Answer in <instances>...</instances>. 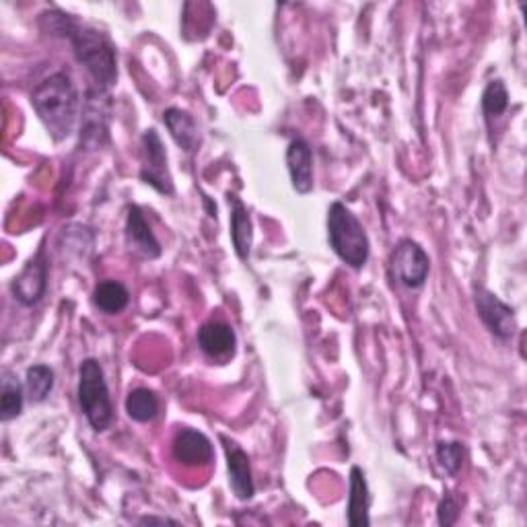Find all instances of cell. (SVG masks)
Listing matches in <instances>:
<instances>
[{
  "mask_svg": "<svg viewBox=\"0 0 527 527\" xmlns=\"http://www.w3.org/2000/svg\"><path fill=\"white\" fill-rule=\"evenodd\" d=\"M509 110V91L501 79L490 81L482 93V112L486 120L503 116Z\"/></svg>",
  "mask_w": 527,
  "mask_h": 527,
  "instance_id": "22",
  "label": "cell"
},
{
  "mask_svg": "<svg viewBox=\"0 0 527 527\" xmlns=\"http://www.w3.org/2000/svg\"><path fill=\"white\" fill-rule=\"evenodd\" d=\"M25 394V388L13 371L5 369L0 373V418H3V423L21 416Z\"/></svg>",
  "mask_w": 527,
  "mask_h": 527,
  "instance_id": "18",
  "label": "cell"
},
{
  "mask_svg": "<svg viewBox=\"0 0 527 527\" xmlns=\"http://www.w3.org/2000/svg\"><path fill=\"white\" fill-rule=\"evenodd\" d=\"M474 305L478 311V318L486 326V330L497 336L499 340H511L517 330L515 311L503 303L493 291L484 287L474 289Z\"/></svg>",
  "mask_w": 527,
  "mask_h": 527,
  "instance_id": "8",
  "label": "cell"
},
{
  "mask_svg": "<svg viewBox=\"0 0 527 527\" xmlns=\"http://www.w3.org/2000/svg\"><path fill=\"white\" fill-rule=\"evenodd\" d=\"M140 153H143V167H140V180L147 186L155 188L163 196H171L175 192L173 178L167 167V151L163 140L155 128L145 130L140 138Z\"/></svg>",
  "mask_w": 527,
  "mask_h": 527,
  "instance_id": "7",
  "label": "cell"
},
{
  "mask_svg": "<svg viewBox=\"0 0 527 527\" xmlns=\"http://www.w3.org/2000/svg\"><path fill=\"white\" fill-rule=\"evenodd\" d=\"M54 390V371L48 365H33L25 373V392L35 404L44 402Z\"/></svg>",
  "mask_w": 527,
  "mask_h": 527,
  "instance_id": "21",
  "label": "cell"
},
{
  "mask_svg": "<svg viewBox=\"0 0 527 527\" xmlns=\"http://www.w3.org/2000/svg\"><path fill=\"white\" fill-rule=\"evenodd\" d=\"M79 406L95 433L108 431L114 423V404L97 359H85L79 367Z\"/></svg>",
  "mask_w": 527,
  "mask_h": 527,
  "instance_id": "4",
  "label": "cell"
},
{
  "mask_svg": "<svg viewBox=\"0 0 527 527\" xmlns=\"http://www.w3.org/2000/svg\"><path fill=\"white\" fill-rule=\"evenodd\" d=\"M198 346L213 361H227L235 353L237 336L229 324L210 320L198 330Z\"/></svg>",
  "mask_w": 527,
  "mask_h": 527,
  "instance_id": "13",
  "label": "cell"
},
{
  "mask_svg": "<svg viewBox=\"0 0 527 527\" xmlns=\"http://www.w3.org/2000/svg\"><path fill=\"white\" fill-rule=\"evenodd\" d=\"M112 97L110 91L93 87L87 91L81 120V149L99 151L110 140Z\"/></svg>",
  "mask_w": 527,
  "mask_h": 527,
  "instance_id": "5",
  "label": "cell"
},
{
  "mask_svg": "<svg viewBox=\"0 0 527 527\" xmlns=\"http://www.w3.org/2000/svg\"><path fill=\"white\" fill-rule=\"evenodd\" d=\"M31 105L56 143L73 134L79 116V93L66 73H54L35 87Z\"/></svg>",
  "mask_w": 527,
  "mask_h": 527,
  "instance_id": "1",
  "label": "cell"
},
{
  "mask_svg": "<svg viewBox=\"0 0 527 527\" xmlns=\"http://www.w3.org/2000/svg\"><path fill=\"white\" fill-rule=\"evenodd\" d=\"M369 507H371V495H369V484L365 478V472L359 466H353L350 470V495H348V509H346V521L353 527L369 525Z\"/></svg>",
  "mask_w": 527,
  "mask_h": 527,
  "instance_id": "16",
  "label": "cell"
},
{
  "mask_svg": "<svg viewBox=\"0 0 527 527\" xmlns=\"http://www.w3.org/2000/svg\"><path fill=\"white\" fill-rule=\"evenodd\" d=\"M460 517V503L455 501L451 495H445L443 501L439 503V509H437V521L439 525H453L455 521H458Z\"/></svg>",
  "mask_w": 527,
  "mask_h": 527,
  "instance_id": "24",
  "label": "cell"
},
{
  "mask_svg": "<svg viewBox=\"0 0 527 527\" xmlns=\"http://www.w3.org/2000/svg\"><path fill=\"white\" fill-rule=\"evenodd\" d=\"M437 462L445 474L455 476L464 464V445L460 441H437Z\"/></svg>",
  "mask_w": 527,
  "mask_h": 527,
  "instance_id": "23",
  "label": "cell"
},
{
  "mask_svg": "<svg viewBox=\"0 0 527 527\" xmlns=\"http://www.w3.org/2000/svg\"><path fill=\"white\" fill-rule=\"evenodd\" d=\"M159 410V398L149 388H136L126 398V414L136 423H151L159 416Z\"/></svg>",
  "mask_w": 527,
  "mask_h": 527,
  "instance_id": "20",
  "label": "cell"
},
{
  "mask_svg": "<svg viewBox=\"0 0 527 527\" xmlns=\"http://www.w3.org/2000/svg\"><path fill=\"white\" fill-rule=\"evenodd\" d=\"M48 272H50V266H48L46 252L42 248L27 262L23 272L15 276V280L11 283V293L15 301H19L25 307L38 305L48 291Z\"/></svg>",
  "mask_w": 527,
  "mask_h": 527,
  "instance_id": "9",
  "label": "cell"
},
{
  "mask_svg": "<svg viewBox=\"0 0 527 527\" xmlns=\"http://www.w3.org/2000/svg\"><path fill=\"white\" fill-rule=\"evenodd\" d=\"M227 455V470H229V484L239 501H250L256 495V484L252 478L250 458L235 441L221 437Z\"/></svg>",
  "mask_w": 527,
  "mask_h": 527,
  "instance_id": "12",
  "label": "cell"
},
{
  "mask_svg": "<svg viewBox=\"0 0 527 527\" xmlns=\"http://www.w3.org/2000/svg\"><path fill=\"white\" fill-rule=\"evenodd\" d=\"M287 165L295 192L309 194L313 190V151L307 140H293L287 149Z\"/></svg>",
  "mask_w": 527,
  "mask_h": 527,
  "instance_id": "14",
  "label": "cell"
},
{
  "mask_svg": "<svg viewBox=\"0 0 527 527\" xmlns=\"http://www.w3.org/2000/svg\"><path fill=\"white\" fill-rule=\"evenodd\" d=\"M171 455H173V460L182 466L198 468V466H206L208 462H213L215 449L204 433L194 431V429H180L173 437Z\"/></svg>",
  "mask_w": 527,
  "mask_h": 527,
  "instance_id": "11",
  "label": "cell"
},
{
  "mask_svg": "<svg viewBox=\"0 0 527 527\" xmlns=\"http://www.w3.org/2000/svg\"><path fill=\"white\" fill-rule=\"evenodd\" d=\"M163 124L169 130L171 138L175 140L182 151L186 153H196L200 147V132L198 124L192 114L180 110V108H169L163 112Z\"/></svg>",
  "mask_w": 527,
  "mask_h": 527,
  "instance_id": "15",
  "label": "cell"
},
{
  "mask_svg": "<svg viewBox=\"0 0 527 527\" xmlns=\"http://www.w3.org/2000/svg\"><path fill=\"white\" fill-rule=\"evenodd\" d=\"M124 237L130 252L138 254L145 260H157L163 254V248L159 239L155 237L151 225L145 219V213L136 204H130L126 208V227Z\"/></svg>",
  "mask_w": 527,
  "mask_h": 527,
  "instance_id": "10",
  "label": "cell"
},
{
  "mask_svg": "<svg viewBox=\"0 0 527 527\" xmlns=\"http://www.w3.org/2000/svg\"><path fill=\"white\" fill-rule=\"evenodd\" d=\"M138 523H140V525H151V523H161V525L169 523V525H178V521H175V519H169V517H153V515L143 517Z\"/></svg>",
  "mask_w": 527,
  "mask_h": 527,
  "instance_id": "25",
  "label": "cell"
},
{
  "mask_svg": "<svg viewBox=\"0 0 527 527\" xmlns=\"http://www.w3.org/2000/svg\"><path fill=\"white\" fill-rule=\"evenodd\" d=\"M231 206V241H233V248L239 260H248L250 252H252V243H254V225L250 219L248 208L245 204L237 198V196H229Z\"/></svg>",
  "mask_w": 527,
  "mask_h": 527,
  "instance_id": "17",
  "label": "cell"
},
{
  "mask_svg": "<svg viewBox=\"0 0 527 527\" xmlns=\"http://www.w3.org/2000/svg\"><path fill=\"white\" fill-rule=\"evenodd\" d=\"M93 305L105 315H118L130 305V291L118 280H101L93 289Z\"/></svg>",
  "mask_w": 527,
  "mask_h": 527,
  "instance_id": "19",
  "label": "cell"
},
{
  "mask_svg": "<svg viewBox=\"0 0 527 527\" xmlns=\"http://www.w3.org/2000/svg\"><path fill=\"white\" fill-rule=\"evenodd\" d=\"M328 239L334 254L350 268L361 270L369 262V237L357 215L342 202H332L328 208Z\"/></svg>",
  "mask_w": 527,
  "mask_h": 527,
  "instance_id": "3",
  "label": "cell"
},
{
  "mask_svg": "<svg viewBox=\"0 0 527 527\" xmlns=\"http://www.w3.org/2000/svg\"><path fill=\"white\" fill-rule=\"evenodd\" d=\"M66 40L73 44L79 64L91 75L95 87L110 91L118 81V56L108 35L77 23Z\"/></svg>",
  "mask_w": 527,
  "mask_h": 527,
  "instance_id": "2",
  "label": "cell"
},
{
  "mask_svg": "<svg viewBox=\"0 0 527 527\" xmlns=\"http://www.w3.org/2000/svg\"><path fill=\"white\" fill-rule=\"evenodd\" d=\"M390 272L400 285L420 289L427 283L431 272L429 254L416 241L402 239L390 256Z\"/></svg>",
  "mask_w": 527,
  "mask_h": 527,
  "instance_id": "6",
  "label": "cell"
}]
</instances>
